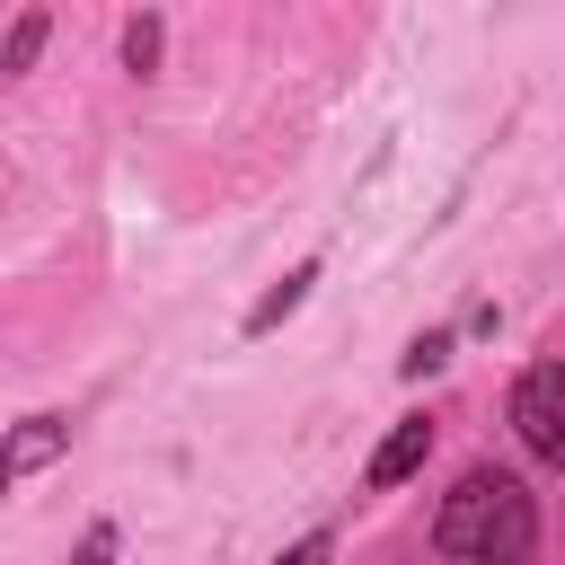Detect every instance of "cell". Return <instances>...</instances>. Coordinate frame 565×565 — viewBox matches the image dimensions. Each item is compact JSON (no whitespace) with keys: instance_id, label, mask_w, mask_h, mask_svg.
Segmentation results:
<instances>
[{"instance_id":"1","label":"cell","mask_w":565,"mask_h":565,"mask_svg":"<svg viewBox=\"0 0 565 565\" xmlns=\"http://www.w3.org/2000/svg\"><path fill=\"white\" fill-rule=\"evenodd\" d=\"M433 547H441L450 565H530V547H539V503H530V486H521L512 468L477 459V468L441 494Z\"/></svg>"},{"instance_id":"2","label":"cell","mask_w":565,"mask_h":565,"mask_svg":"<svg viewBox=\"0 0 565 565\" xmlns=\"http://www.w3.org/2000/svg\"><path fill=\"white\" fill-rule=\"evenodd\" d=\"M512 433H521L530 459L565 468V362H530L512 380Z\"/></svg>"},{"instance_id":"3","label":"cell","mask_w":565,"mask_h":565,"mask_svg":"<svg viewBox=\"0 0 565 565\" xmlns=\"http://www.w3.org/2000/svg\"><path fill=\"white\" fill-rule=\"evenodd\" d=\"M424 459H433V415H397V424H388V441L371 450L362 486H371V494H388V486H406Z\"/></svg>"},{"instance_id":"4","label":"cell","mask_w":565,"mask_h":565,"mask_svg":"<svg viewBox=\"0 0 565 565\" xmlns=\"http://www.w3.org/2000/svg\"><path fill=\"white\" fill-rule=\"evenodd\" d=\"M62 450H71V415H26V424L9 433V459H0V477H9V486H26V477H35L44 459H62Z\"/></svg>"},{"instance_id":"5","label":"cell","mask_w":565,"mask_h":565,"mask_svg":"<svg viewBox=\"0 0 565 565\" xmlns=\"http://www.w3.org/2000/svg\"><path fill=\"white\" fill-rule=\"evenodd\" d=\"M309 282H318V256H300V265H291V274H282V282H274V291L247 309V335H274V327H282V318L309 300Z\"/></svg>"},{"instance_id":"6","label":"cell","mask_w":565,"mask_h":565,"mask_svg":"<svg viewBox=\"0 0 565 565\" xmlns=\"http://www.w3.org/2000/svg\"><path fill=\"white\" fill-rule=\"evenodd\" d=\"M35 44H44V9H18L9 44H0V71H26V62H35Z\"/></svg>"},{"instance_id":"7","label":"cell","mask_w":565,"mask_h":565,"mask_svg":"<svg viewBox=\"0 0 565 565\" xmlns=\"http://www.w3.org/2000/svg\"><path fill=\"white\" fill-rule=\"evenodd\" d=\"M441 362H450V335L433 327V335H415V344H406V362H397V371H406V380H433Z\"/></svg>"},{"instance_id":"8","label":"cell","mask_w":565,"mask_h":565,"mask_svg":"<svg viewBox=\"0 0 565 565\" xmlns=\"http://www.w3.org/2000/svg\"><path fill=\"white\" fill-rule=\"evenodd\" d=\"M124 62H132V71L159 62V18H132V26H124Z\"/></svg>"},{"instance_id":"9","label":"cell","mask_w":565,"mask_h":565,"mask_svg":"<svg viewBox=\"0 0 565 565\" xmlns=\"http://www.w3.org/2000/svg\"><path fill=\"white\" fill-rule=\"evenodd\" d=\"M327 556H335V530H309V539H291L274 565H327Z\"/></svg>"},{"instance_id":"10","label":"cell","mask_w":565,"mask_h":565,"mask_svg":"<svg viewBox=\"0 0 565 565\" xmlns=\"http://www.w3.org/2000/svg\"><path fill=\"white\" fill-rule=\"evenodd\" d=\"M71 565H115V521H97V530L79 539V556H71Z\"/></svg>"}]
</instances>
